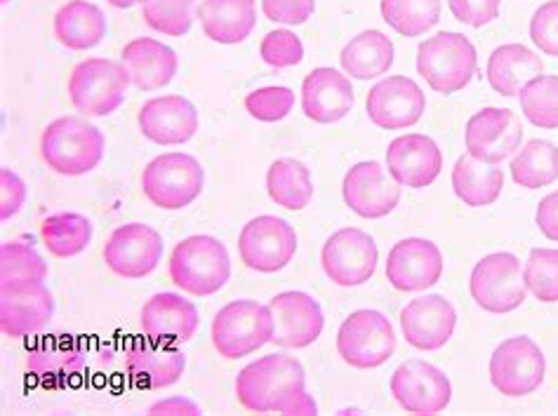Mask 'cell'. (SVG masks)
Wrapping results in <instances>:
<instances>
[{"mask_svg":"<svg viewBox=\"0 0 558 416\" xmlns=\"http://www.w3.org/2000/svg\"><path fill=\"white\" fill-rule=\"evenodd\" d=\"M531 38L542 54L558 57V0L539 5L531 20Z\"/></svg>","mask_w":558,"mask_h":416,"instance_id":"cell-44","label":"cell"},{"mask_svg":"<svg viewBox=\"0 0 558 416\" xmlns=\"http://www.w3.org/2000/svg\"><path fill=\"white\" fill-rule=\"evenodd\" d=\"M444 276V255L427 237H403L389 249L387 280L399 292L434 287Z\"/></svg>","mask_w":558,"mask_h":416,"instance_id":"cell-20","label":"cell"},{"mask_svg":"<svg viewBox=\"0 0 558 416\" xmlns=\"http://www.w3.org/2000/svg\"><path fill=\"white\" fill-rule=\"evenodd\" d=\"M40 241L46 245L52 257L71 259L93 241V224L90 219L76 212H62L43 219L40 224Z\"/></svg>","mask_w":558,"mask_h":416,"instance_id":"cell-35","label":"cell"},{"mask_svg":"<svg viewBox=\"0 0 558 416\" xmlns=\"http://www.w3.org/2000/svg\"><path fill=\"white\" fill-rule=\"evenodd\" d=\"M525 290L542 304H558V249L535 247L523 266Z\"/></svg>","mask_w":558,"mask_h":416,"instance_id":"cell-38","label":"cell"},{"mask_svg":"<svg viewBox=\"0 0 558 416\" xmlns=\"http://www.w3.org/2000/svg\"><path fill=\"white\" fill-rule=\"evenodd\" d=\"M205 172L189 154H163L154 158L142 174V191L160 210H184L203 193Z\"/></svg>","mask_w":558,"mask_h":416,"instance_id":"cell-7","label":"cell"},{"mask_svg":"<svg viewBox=\"0 0 558 416\" xmlns=\"http://www.w3.org/2000/svg\"><path fill=\"white\" fill-rule=\"evenodd\" d=\"M54 316V296L38 280L0 282V327L12 339L40 332Z\"/></svg>","mask_w":558,"mask_h":416,"instance_id":"cell-13","label":"cell"},{"mask_svg":"<svg viewBox=\"0 0 558 416\" xmlns=\"http://www.w3.org/2000/svg\"><path fill=\"white\" fill-rule=\"evenodd\" d=\"M26 203V184L10 168H0V219L17 215Z\"/></svg>","mask_w":558,"mask_h":416,"instance_id":"cell-47","label":"cell"},{"mask_svg":"<svg viewBox=\"0 0 558 416\" xmlns=\"http://www.w3.org/2000/svg\"><path fill=\"white\" fill-rule=\"evenodd\" d=\"M476 66L474 42L458 32H440L417 48V73L438 95L464 90L472 83Z\"/></svg>","mask_w":558,"mask_h":416,"instance_id":"cell-4","label":"cell"},{"mask_svg":"<svg viewBox=\"0 0 558 416\" xmlns=\"http://www.w3.org/2000/svg\"><path fill=\"white\" fill-rule=\"evenodd\" d=\"M542 71H545V62L537 52L521 42H509V46L495 48L488 57L486 78L497 95L519 97L521 87L542 76Z\"/></svg>","mask_w":558,"mask_h":416,"instance_id":"cell-29","label":"cell"},{"mask_svg":"<svg viewBox=\"0 0 558 416\" xmlns=\"http://www.w3.org/2000/svg\"><path fill=\"white\" fill-rule=\"evenodd\" d=\"M342 196L354 215L381 219L399 207L403 186L377 160H363L344 174Z\"/></svg>","mask_w":558,"mask_h":416,"instance_id":"cell-15","label":"cell"},{"mask_svg":"<svg viewBox=\"0 0 558 416\" xmlns=\"http://www.w3.org/2000/svg\"><path fill=\"white\" fill-rule=\"evenodd\" d=\"M170 278L182 292L210 296L231 278L229 249L213 235H189L172 249Z\"/></svg>","mask_w":558,"mask_h":416,"instance_id":"cell-3","label":"cell"},{"mask_svg":"<svg viewBox=\"0 0 558 416\" xmlns=\"http://www.w3.org/2000/svg\"><path fill=\"white\" fill-rule=\"evenodd\" d=\"M121 62L130 73L132 85L142 93H154L170 85L180 69V59L174 50L154 38L130 40L123 48Z\"/></svg>","mask_w":558,"mask_h":416,"instance_id":"cell-27","label":"cell"},{"mask_svg":"<svg viewBox=\"0 0 558 416\" xmlns=\"http://www.w3.org/2000/svg\"><path fill=\"white\" fill-rule=\"evenodd\" d=\"M387 170L405 188H427L444 170V154L427 135H401L387 148Z\"/></svg>","mask_w":558,"mask_h":416,"instance_id":"cell-23","label":"cell"},{"mask_svg":"<svg viewBox=\"0 0 558 416\" xmlns=\"http://www.w3.org/2000/svg\"><path fill=\"white\" fill-rule=\"evenodd\" d=\"M340 64L347 76L356 81L385 76L393 66V42L387 34L371 28V32H363L347 42L340 54Z\"/></svg>","mask_w":558,"mask_h":416,"instance_id":"cell-31","label":"cell"},{"mask_svg":"<svg viewBox=\"0 0 558 416\" xmlns=\"http://www.w3.org/2000/svg\"><path fill=\"white\" fill-rule=\"evenodd\" d=\"M298 233L286 219L262 215L250 219L239 237V255L247 269L276 273L295 259Z\"/></svg>","mask_w":558,"mask_h":416,"instance_id":"cell-12","label":"cell"},{"mask_svg":"<svg viewBox=\"0 0 558 416\" xmlns=\"http://www.w3.org/2000/svg\"><path fill=\"white\" fill-rule=\"evenodd\" d=\"M354 87L342 71L318 66L302 83V109L320 125L340 123L354 109Z\"/></svg>","mask_w":558,"mask_h":416,"instance_id":"cell-25","label":"cell"},{"mask_svg":"<svg viewBox=\"0 0 558 416\" xmlns=\"http://www.w3.org/2000/svg\"><path fill=\"white\" fill-rule=\"evenodd\" d=\"M396 351V332L391 320L373 308L354 310L337 332V353L356 369H375L385 365Z\"/></svg>","mask_w":558,"mask_h":416,"instance_id":"cell-8","label":"cell"},{"mask_svg":"<svg viewBox=\"0 0 558 416\" xmlns=\"http://www.w3.org/2000/svg\"><path fill=\"white\" fill-rule=\"evenodd\" d=\"M3 3H8V0H3Z\"/></svg>","mask_w":558,"mask_h":416,"instance_id":"cell-51","label":"cell"},{"mask_svg":"<svg viewBox=\"0 0 558 416\" xmlns=\"http://www.w3.org/2000/svg\"><path fill=\"white\" fill-rule=\"evenodd\" d=\"M521 142L523 125L511 109H481L469 118L464 130L466 154L481 162H488V166H499L502 160L511 158L521 148Z\"/></svg>","mask_w":558,"mask_h":416,"instance_id":"cell-14","label":"cell"},{"mask_svg":"<svg viewBox=\"0 0 558 416\" xmlns=\"http://www.w3.org/2000/svg\"><path fill=\"white\" fill-rule=\"evenodd\" d=\"M239 403L255 414H318L314 397L306 393V371L298 358L271 353L241 369L236 379Z\"/></svg>","mask_w":558,"mask_h":416,"instance_id":"cell-1","label":"cell"},{"mask_svg":"<svg viewBox=\"0 0 558 416\" xmlns=\"http://www.w3.org/2000/svg\"><path fill=\"white\" fill-rule=\"evenodd\" d=\"M130 85L132 81L123 62L93 57L71 71L69 97L81 113L101 118L121 109Z\"/></svg>","mask_w":558,"mask_h":416,"instance_id":"cell-6","label":"cell"},{"mask_svg":"<svg viewBox=\"0 0 558 416\" xmlns=\"http://www.w3.org/2000/svg\"><path fill=\"white\" fill-rule=\"evenodd\" d=\"M186 369V355L174 346L146 337L125 353L130 381L144 391H163L178 383Z\"/></svg>","mask_w":558,"mask_h":416,"instance_id":"cell-22","label":"cell"},{"mask_svg":"<svg viewBox=\"0 0 558 416\" xmlns=\"http://www.w3.org/2000/svg\"><path fill=\"white\" fill-rule=\"evenodd\" d=\"M365 111L381 130H405L422 121L427 111V95L408 76H389L371 87Z\"/></svg>","mask_w":558,"mask_h":416,"instance_id":"cell-18","label":"cell"},{"mask_svg":"<svg viewBox=\"0 0 558 416\" xmlns=\"http://www.w3.org/2000/svg\"><path fill=\"white\" fill-rule=\"evenodd\" d=\"M274 320L271 344L281 348H306L326 327L320 304L306 292H281L267 304Z\"/></svg>","mask_w":558,"mask_h":416,"instance_id":"cell-19","label":"cell"},{"mask_svg":"<svg viewBox=\"0 0 558 416\" xmlns=\"http://www.w3.org/2000/svg\"><path fill=\"white\" fill-rule=\"evenodd\" d=\"M78 363V353L66 344H43L34 348V353H28V371L43 379L73 375Z\"/></svg>","mask_w":558,"mask_h":416,"instance_id":"cell-42","label":"cell"},{"mask_svg":"<svg viewBox=\"0 0 558 416\" xmlns=\"http://www.w3.org/2000/svg\"><path fill=\"white\" fill-rule=\"evenodd\" d=\"M389 389L396 403L410 414H438L452 400V386L446 371L424 360H408L396 367Z\"/></svg>","mask_w":558,"mask_h":416,"instance_id":"cell-16","label":"cell"},{"mask_svg":"<svg viewBox=\"0 0 558 416\" xmlns=\"http://www.w3.org/2000/svg\"><path fill=\"white\" fill-rule=\"evenodd\" d=\"M452 188L454 196L464 205L488 207L502 196L505 172L497 166H488V162H481L474 156L464 154L452 168Z\"/></svg>","mask_w":558,"mask_h":416,"instance_id":"cell-32","label":"cell"},{"mask_svg":"<svg viewBox=\"0 0 558 416\" xmlns=\"http://www.w3.org/2000/svg\"><path fill=\"white\" fill-rule=\"evenodd\" d=\"M54 36L69 50H93L107 38L105 12L87 0H69L54 14Z\"/></svg>","mask_w":558,"mask_h":416,"instance_id":"cell-30","label":"cell"},{"mask_svg":"<svg viewBox=\"0 0 558 416\" xmlns=\"http://www.w3.org/2000/svg\"><path fill=\"white\" fill-rule=\"evenodd\" d=\"M381 20L396 34L420 38L440 22V0H379Z\"/></svg>","mask_w":558,"mask_h":416,"instance_id":"cell-36","label":"cell"},{"mask_svg":"<svg viewBox=\"0 0 558 416\" xmlns=\"http://www.w3.org/2000/svg\"><path fill=\"white\" fill-rule=\"evenodd\" d=\"M146 414H151V416H160V414L201 416L203 409L196 403H191V400H186V397H168V400H158V403H154L149 409H146Z\"/></svg>","mask_w":558,"mask_h":416,"instance_id":"cell-49","label":"cell"},{"mask_svg":"<svg viewBox=\"0 0 558 416\" xmlns=\"http://www.w3.org/2000/svg\"><path fill=\"white\" fill-rule=\"evenodd\" d=\"M140 130L160 146L186 144L198 132V111L182 95L154 97L140 109Z\"/></svg>","mask_w":558,"mask_h":416,"instance_id":"cell-24","label":"cell"},{"mask_svg":"<svg viewBox=\"0 0 558 416\" xmlns=\"http://www.w3.org/2000/svg\"><path fill=\"white\" fill-rule=\"evenodd\" d=\"M448 8L458 22L472 28H483L499 17L502 0H448Z\"/></svg>","mask_w":558,"mask_h":416,"instance_id":"cell-45","label":"cell"},{"mask_svg":"<svg viewBox=\"0 0 558 416\" xmlns=\"http://www.w3.org/2000/svg\"><path fill=\"white\" fill-rule=\"evenodd\" d=\"M511 180L517 186L537 191L558 180V146L549 139H531L511 160Z\"/></svg>","mask_w":558,"mask_h":416,"instance_id":"cell-34","label":"cell"},{"mask_svg":"<svg viewBox=\"0 0 558 416\" xmlns=\"http://www.w3.org/2000/svg\"><path fill=\"white\" fill-rule=\"evenodd\" d=\"M535 221H537V229L542 231V235L558 243V191L549 193V196L539 200Z\"/></svg>","mask_w":558,"mask_h":416,"instance_id":"cell-48","label":"cell"},{"mask_svg":"<svg viewBox=\"0 0 558 416\" xmlns=\"http://www.w3.org/2000/svg\"><path fill=\"white\" fill-rule=\"evenodd\" d=\"M458 310L440 294L417 296L401 308V327L408 344L417 351H438L452 339Z\"/></svg>","mask_w":558,"mask_h":416,"instance_id":"cell-21","label":"cell"},{"mask_svg":"<svg viewBox=\"0 0 558 416\" xmlns=\"http://www.w3.org/2000/svg\"><path fill=\"white\" fill-rule=\"evenodd\" d=\"M488 369L499 393L507 397H525L545 381L547 358L531 337H511L495 348Z\"/></svg>","mask_w":558,"mask_h":416,"instance_id":"cell-10","label":"cell"},{"mask_svg":"<svg viewBox=\"0 0 558 416\" xmlns=\"http://www.w3.org/2000/svg\"><path fill=\"white\" fill-rule=\"evenodd\" d=\"M521 111L539 130H558V76H537L519 93Z\"/></svg>","mask_w":558,"mask_h":416,"instance_id":"cell-37","label":"cell"},{"mask_svg":"<svg viewBox=\"0 0 558 416\" xmlns=\"http://www.w3.org/2000/svg\"><path fill=\"white\" fill-rule=\"evenodd\" d=\"M198 310L182 294L158 292L144 304L140 325L144 337L163 341V344H186L198 330Z\"/></svg>","mask_w":558,"mask_h":416,"instance_id":"cell-26","label":"cell"},{"mask_svg":"<svg viewBox=\"0 0 558 416\" xmlns=\"http://www.w3.org/2000/svg\"><path fill=\"white\" fill-rule=\"evenodd\" d=\"M48 264L34 247L22 243H5L0 247V282L38 280L46 282Z\"/></svg>","mask_w":558,"mask_h":416,"instance_id":"cell-40","label":"cell"},{"mask_svg":"<svg viewBox=\"0 0 558 416\" xmlns=\"http://www.w3.org/2000/svg\"><path fill=\"white\" fill-rule=\"evenodd\" d=\"M196 0H149L142 8V17L154 32L182 38L194 26Z\"/></svg>","mask_w":558,"mask_h":416,"instance_id":"cell-39","label":"cell"},{"mask_svg":"<svg viewBox=\"0 0 558 416\" xmlns=\"http://www.w3.org/2000/svg\"><path fill=\"white\" fill-rule=\"evenodd\" d=\"M163 235L156 229L146 224H125L109 235L101 255H105V264L111 273L137 280L158 269L163 259Z\"/></svg>","mask_w":558,"mask_h":416,"instance_id":"cell-17","label":"cell"},{"mask_svg":"<svg viewBox=\"0 0 558 416\" xmlns=\"http://www.w3.org/2000/svg\"><path fill=\"white\" fill-rule=\"evenodd\" d=\"M109 5L113 8H121V10H128V8H135V5H144L149 3V0H107Z\"/></svg>","mask_w":558,"mask_h":416,"instance_id":"cell-50","label":"cell"},{"mask_svg":"<svg viewBox=\"0 0 558 416\" xmlns=\"http://www.w3.org/2000/svg\"><path fill=\"white\" fill-rule=\"evenodd\" d=\"M295 107V93L283 85L259 87V90L250 93L245 97L247 113L257 118L262 123H278L288 118V113Z\"/></svg>","mask_w":558,"mask_h":416,"instance_id":"cell-41","label":"cell"},{"mask_svg":"<svg viewBox=\"0 0 558 416\" xmlns=\"http://www.w3.org/2000/svg\"><path fill=\"white\" fill-rule=\"evenodd\" d=\"M196 14L205 36L219 46H239L257 24L255 0H203Z\"/></svg>","mask_w":558,"mask_h":416,"instance_id":"cell-28","label":"cell"},{"mask_svg":"<svg viewBox=\"0 0 558 416\" xmlns=\"http://www.w3.org/2000/svg\"><path fill=\"white\" fill-rule=\"evenodd\" d=\"M262 12L269 22L300 26L312 20L316 0H262Z\"/></svg>","mask_w":558,"mask_h":416,"instance_id":"cell-46","label":"cell"},{"mask_svg":"<svg viewBox=\"0 0 558 416\" xmlns=\"http://www.w3.org/2000/svg\"><path fill=\"white\" fill-rule=\"evenodd\" d=\"M267 191L269 198L278 205L286 207L290 212H300L310 207L314 200V180L312 170L298 158H281L271 162L267 172Z\"/></svg>","mask_w":558,"mask_h":416,"instance_id":"cell-33","label":"cell"},{"mask_svg":"<svg viewBox=\"0 0 558 416\" xmlns=\"http://www.w3.org/2000/svg\"><path fill=\"white\" fill-rule=\"evenodd\" d=\"M259 54L269 66L288 69V66H298L302 62L304 46L298 34L288 32V28H276V32L262 38Z\"/></svg>","mask_w":558,"mask_h":416,"instance_id":"cell-43","label":"cell"},{"mask_svg":"<svg viewBox=\"0 0 558 416\" xmlns=\"http://www.w3.org/2000/svg\"><path fill=\"white\" fill-rule=\"evenodd\" d=\"M105 135L81 115L52 121L40 137V156L57 174L81 176L93 172L105 158Z\"/></svg>","mask_w":558,"mask_h":416,"instance_id":"cell-2","label":"cell"},{"mask_svg":"<svg viewBox=\"0 0 558 416\" xmlns=\"http://www.w3.org/2000/svg\"><path fill=\"white\" fill-rule=\"evenodd\" d=\"M379 261V249L371 233L356 227L335 231L320 252V266L340 287H359L368 282Z\"/></svg>","mask_w":558,"mask_h":416,"instance_id":"cell-11","label":"cell"},{"mask_svg":"<svg viewBox=\"0 0 558 416\" xmlns=\"http://www.w3.org/2000/svg\"><path fill=\"white\" fill-rule=\"evenodd\" d=\"M472 299L488 314H511L525 302L521 261L511 252H493L483 257L469 278Z\"/></svg>","mask_w":558,"mask_h":416,"instance_id":"cell-9","label":"cell"},{"mask_svg":"<svg viewBox=\"0 0 558 416\" xmlns=\"http://www.w3.org/2000/svg\"><path fill=\"white\" fill-rule=\"evenodd\" d=\"M274 320L269 306L253 299L231 302L213 320V344L227 360H241L271 344Z\"/></svg>","mask_w":558,"mask_h":416,"instance_id":"cell-5","label":"cell"}]
</instances>
